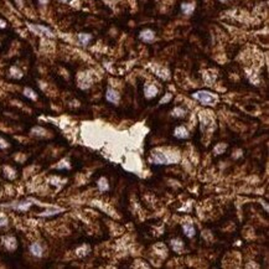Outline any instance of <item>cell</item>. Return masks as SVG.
Segmentation results:
<instances>
[{"label": "cell", "mask_w": 269, "mask_h": 269, "mask_svg": "<svg viewBox=\"0 0 269 269\" xmlns=\"http://www.w3.org/2000/svg\"><path fill=\"white\" fill-rule=\"evenodd\" d=\"M182 231H184V234L187 237V238H194L196 234V229L194 227V224L191 223H184L182 224Z\"/></svg>", "instance_id": "cell-11"}, {"label": "cell", "mask_w": 269, "mask_h": 269, "mask_svg": "<svg viewBox=\"0 0 269 269\" xmlns=\"http://www.w3.org/2000/svg\"><path fill=\"white\" fill-rule=\"evenodd\" d=\"M154 72L156 73V76H159L163 79H168L169 78V71L166 68H155Z\"/></svg>", "instance_id": "cell-18"}, {"label": "cell", "mask_w": 269, "mask_h": 269, "mask_svg": "<svg viewBox=\"0 0 269 269\" xmlns=\"http://www.w3.org/2000/svg\"><path fill=\"white\" fill-rule=\"evenodd\" d=\"M62 211H63L62 208L52 207V208H50L47 211H45L44 213H41V216H45V217H47V216H53V215H57V213H60V212H62Z\"/></svg>", "instance_id": "cell-20"}, {"label": "cell", "mask_w": 269, "mask_h": 269, "mask_svg": "<svg viewBox=\"0 0 269 269\" xmlns=\"http://www.w3.org/2000/svg\"><path fill=\"white\" fill-rule=\"evenodd\" d=\"M97 186H98V190L102 191V192L109 190V182H108V180H107L104 176H102V177L97 181Z\"/></svg>", "instance_id": "cell-14"}, {"label": "cell", "mask_w": 269, "mask_h": 269, "mask_svg": "<svg viewBox=\"0 0 269 269\" xmlns=\"http://www.w3.org/2000/svg\"><path fill=\"white\" fill-rule=\"evenodd\" d=\"M139 39L142 41H144V42H153L154 39H155V32L153 30H150V29H145V30L140 31Z\"/></svg>", "instance_id": "cell-7"}, {"label": "cell", "mask_w": 269, "mask_h": 269, "mask_svg": "<svg viewBox=\"0 0 269 269\" xmlns=\"http://www.w3.org/2000/svg\"><path fill=\"white\" fill-rule=\"evenodd\" d=\"M171 98H172L171 94H169V93H168V94H166L165 97H163V98H161V99H160V102H159V104H166L168 102H170V99H171Z\"/></svg>", "instance_id": "cell-23"}, {"label": "cell", "mask_w": 269, "mask_h": 269, "mask_svg": "<svg viewBox=\"0 0 269 269\" xmlns=\"http://www.w3.org/2000/svg\"><path fill=\"white\" fill-rule=\"evenodd\" d=\"M151 156H153V163L155 165H168L171 163V159H169L168 155L160 150H154Z\"/></svg>", "instance_id": "cell-3"}, {"label": "cell", "mask_w": 269, "mask_h": 269, "mask_svg": "<svg viewBox=\"0 0 269 269\" xmlns=\"http://www.w3.org/2000/svg\"><path fill=\"white\" fill-rule=\"evenodd\" d=\"M105 99L109 102V103H113V104H118L119 100H121V94L118 91L113 89V88H108L107 92H105Z\"/></svg>", "instance_id": "cell-5"}, {"label": "cell", "mask_w": 269, "mask_h": 269, "mask_svg": "<svg viewBox=\"0 0 269 269\" xmlns=\"http://www.w3.org/2000/svg\"><path fill=\"white\" fill-rule=\"evenodd\" d=\"M186 114H187V110L184 107H175L171 110V116L174 118H184L186 117Z\"/></svg>", "instance_id": "cell-13"}, {"label": "cell", "mask_w": 269, "mask_h": 269, "mask_svg": "<svg viewBox=\"0 0 269 269\" xmlns=\"http://www.w3.org/2000/svg\"><path fill=\"white\" fill-rule=\"evenodd\" d=\"M30 253L34 256V257H36V258H41L42 256H44V247L40 245L39 242H35V243H32V245H30Z\"/></svg>", "instance_id": "cell-8"}, {"label": "cell", "mask_w": 269, "mask_h": 269, "mask_svg": "<svg viewBox=\"0 0 269 269\" xmlns=\"http://www.w3.org/2000/svg\"><path fill=\"white\" fill-rule=\"evenodd\" d=\"M4 27H6V23L0 19V29H4Z\"/></svg>", "instance_id": "cell-26"}, {"label": "cell", "mask_w": 269, "mask_h": 269, "mask_svg": "<svg viewBox=\"0 0 269 269\" xmlns=\"http://www.w3.org/2000/svg\"><path fill=\"white\" fill-rule=\"evenodd\" d=\"M158 93H159V89H158V87L154 86V84H147V86L144 87V96H145V98H148V99L154 98Z\"/></svg>", "instance_id": "cell-9"}, {"label": "cell", "mask_w": 269, "mask_h": 269, "mask_svg": "<svg viewBox=\"0 0 269 269\" xmlns=\"http://www.w3.org/2000/svg\"><path fill=\"white\" fill-rule=\"evenodd\" d=\"M24 96L26 98H29V99H31V100H36L37 99V94L35 93V91H32L29 87H26L24 89Z\"/></svg>", "instance_id": "cell-17"}, {"label": "cell", "mask_w": 269, "mask_h": 269, "mask_svg": "<svg viewBox=\"0 0 269 269\" xmlns=\"http://www.w3.org/2000/svg\"><path fill=\"white\" fill-rule=\"evenodd\" d=\"M62 3H68V0H61Z\"/></svg>", "instance_id": "cell-30"}, {"label": "cell", "mask_w": 269, "mask_h": 269, "mask_svg": "<svg viewBox=\"0 0 269 269\" xmlns=\"http://www.w3.org/2000/svg\"><path fill=\"white\" fill-rule=\"evenodd\" d=\"M170 245H171L172 250L175 253H177V254H180L184 250V242L180 238H174V239H171L170 241Z\"/></svg>", "instance_id": "cell-10"}, {"label": "cell", "mask_w": 269, "mask_h": 269, "mask_svg": "<svg viewBox=\"0 0 269 269\" xmlns=\"http://www.w3.org/2000/svg\"><path fill=\"white\" fill-rule=\"evenodd\" d=\"M174 137L176 139H187L190 137V133L185 125H179L174 129Z\"/></svg>", "instance_id": "cell-6"}, {"label": "cell", "mask_w": 269, "mask_h": 269, "mask_svg": "<svg viewBox=\"0 0 269 269\" xmlns=\"http://www.w3.org/2000/svg\"><path fill=\"white\" fill-rule=\"evenodd\" d=\"M195 10V4L192 3H184L181 4V11L185 14V15H191Z\"/></svg>", "instance_id": "cell-15"}, {"label": "cell", "mask_w": 269, "mask_h": 269, "mask_svg": "<svg viewBox=\"0 0 269 269\" xmlns=\"http://www.w3.org/2000/svg\"><path fill=\"white\" fill-rule=\"evenodd\" d=\"M191 97L200 102L202 105H215L218 100V97L208 91H197L191 94Z\"/></svg>", "instance_id": "cell-1"}, {"label": "cell", "mask_w": 269, "mask_h": 269, "mask_svg": "<svg viewBox=\"0 0 269 269\" xmlns=\"http://www.w3.org/2000/svg\"><path fill=\"white\" fill-rule=\"evenodd\" d=\"M39 3H40L41 5H46V4L49 3V0H39Z\"/></svg>", "instance_id": "cell-28"}, {"label": "cell", "mask_w": 269, "mask_h": 269, "mask_svg": "<svg viewBox=\"0 0 269 269\" xmlns=\"http://www.w3.org/2000/svg\"><path fill=\"white\" fill-rule=\"evenodd\" d=\"M31 134H32V135H36V137H45L46 130H45L44 128H41V126H35V128L31 129Z\"/></svg>", "instance_id": "cell-19"}, {"label": "cell", "mask_w": 269, "mask_h": 269, "mask_svg": "<svg viewBox=\"0 0 269 269\" xmlns=\"http://www.w3.org/2000/svg\"><path fill=\"white\" fill-rule=\"evenodd\" d=\"M220 1H222V3H227V1H229V0H220Z\"/></svg>", "instance_id": "cell-29"}, {"label": "cell", "mask_w": 269, "mask_h": 269, "mask_svg": "<svg viewBox=\"0 0 269 269\" xmlns=\"http://www.w3.org/2000/svg\"><path fill=\"white\" fill-rule=\"evenodd\" d=\"M15 1H16V4H18V6H19V8H21V6H23V0H15Z\"/></svg>", "instance_id": "cell-27"}, {"label": "cell", "mask_w": 269, "mask_h": 269, "mask_svg": "<svg viewBox=\"0 0 269 269\" xmlns=\"http://www.w3.org/2000/svg\"><path fill=\"white\" fill-rule=\"evenodd\" d=\"M27 26L36 35H44V36H47V37H55V34L51 31V29H49L47 26L36 25V24H27Z\"/></svg>", "instance_id": "cell-2"}, {"label": "cell", "mask_w": 269, "mask_h": 269, "mask_svg": "<svg viewBox=\"0 0 269 269\" xmlns=\"http://www.w3.org/2000/svg\"><path fill=\"white\" fill-rule=\"evenodd\" d=\"M3 241H4V245H5L9 250H14V249H16L18 243H16V239H15L14 237L8 236V237H4V238H3Z\"/></svg>", "instance_id": "cell-12"}, {"label": "cell", "mask_w": 269, "mask_h": 269, "mask_svg": "<svg viewBox=\"0 0 269 269\" xmlns=\"http://www.w3.org/2000/svg\"><path fill=\"white\" fill-rule=\"evenodd\" d=\"M31 201L30 200H25V201H18V202H14V203H10L8 205V207L13 208V210H16V211H21V212H25L27 211L30 207H31Z\"/></svg>", "instance_id": "cell-4"}, {"label": "cell", "mask_w": 269, "mask_h": 269, "mask_svg": "<svg viewBox=\"0 0 269 269\" xmlns=\"http://www.w3.org/2000/svg\"><path fill=\"white\" fill-rule=\"evenodd\" d=\"M6 148H9V143L4 138L0 137V149H6Z\"/></svg>", "instance_id": "cell-25"}, {"label": "cell", "mask_w": 269, "mask_h": 269, "mask_svg": "<svg viewBox=\"0 0 269 269\" xmlns=\"http://www.w3.org/2000/svg\"><path fill=\"white\" fill-rule=\"evenodd\" d=\"M10 74H11V77H14V78H21V77H23V72H21L18 67H15V66H13V67L10 68Z\"/></svg>", "instance_id": "cell-22"}, {"label": "cell", "mask_w": 269, "mask_h": 269, "mask_svg": "<svg viewBox=\"0 0 269 269\" xmlns=\"http://www.w3.org/2000/svg\"><path fill=\"white\" fill-rule=\"evenodd\" d=\"M6 224H8V218H6V216H4V215H0V228L5 227Z\"/></svg>", "instance_id": "cell-24"}, {"label": "cell", "mask_w": 269, "mask_h": 269, "mask_svg": "<svg viewBox=\"0 0 269 269\" xmlns=\"http://www.w3.org/2000/svg\"><path fill=\"white\" fill-rule=\"evenodd\" d=\"M78 40L83 46H87L89 44V41L92 40V35L91 34H79L78 35Z\"/></svg>", "instance_id": "cell-16"}, {"label": "cell", "mask_w": 269, "mask_h": 269, "mask_svg": "<svg viewBox=\"0 0 269 269\" xmlns=\"http://www.w3.org/2000/svg\"><path fill=\"white\" fill-rule=\"evenodd\" d=\"M226 148H227V144H224V143H218L216 147L213 148V153H215V155L223 154V151L226 150Z\"/></svg>", "instance_id": "cell-21"}]
</instances>
